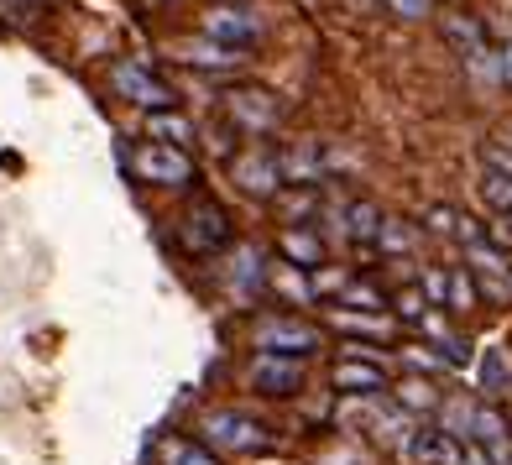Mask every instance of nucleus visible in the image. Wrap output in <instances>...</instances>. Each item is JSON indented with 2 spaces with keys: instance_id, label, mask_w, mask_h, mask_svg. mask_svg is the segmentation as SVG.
Instances as JSON below:
<instances>
[{
  "instance_id": "473e14b6",
  "label": "nucleus",
  "mask_w": 512,
  "mask_h": 465,
  "mask_svg": "<svg viewBox=\"0 0 512 465\" xmlns=\"http://www.w3.org/2000/svg\"><path fill=\"white\" fill-rule=\"evenodd\" d=\"M277 293H298V298H309L314 288L304 283V277H298V267H288V272H277Z\"/></svg>"
},
{
  "instance_id": "f8f14e48",
  "label": "nucleus",
  "mask_w": 512,
  "mask_h": 465,
  "mask_svg": "<svg viewBox=\"0 0 512 465\" xmlns=\"http://www.w3.org/2000/svg\"><path fill=\"white\" fill-rule=\"evenodd\" d=\"M465 262H471V272L486 283V293H512V262H507V251L497 241L465 246Z\"/></svg>"
},
{
  "instance_id": "c9c22d12",
  "label": "nucleus",
  "mask_w": 512,
  "mask_h": 465,
  "mask_svg": "<svg viewBox=\"0 0 512 465\" xmlns=\"http://www.w3.org/2000/svg\"><path fill=\"white\" fill-rule=\"evenodd\" d=\"M492 236H497V241H502V246H507V241H512V215H502V220H497V225H492Z\"/></svg>"
},
{
  "instance_id": "a878e982",
  "label": "nucleus",
  "mask_w": 512,
  "mask_h": 465,
  "mask_svg": "<svg viewBox=\"0 0 512 465\" xmlns=\"http://www.w3.org/2000/svg\"><path fill=\"white\" fill-rule=\"evenodd\" d=\"M476 445H486V450L507 445V418H502L497 408H481V413H476Z\"/></svg>"
},
{
  "instance_id": "39448f33",
  "label": "nucleus",
  "mask_w": 512,
  "mask_h": 465,
  "mask_svg": "<svg viewBox=\"0 0 512 465\" xmlns=\"http://www.w3.org/2000/svg\"><path fill=\"white\" fill-rule=\"evenodd\" d=\"M204 37L225 42V48H246V42L262 37V11L251 0H215L204 11Z\"/></svg>"
},
{
  "instance_id": "72a5a7b5",
  "label": "nucleus",
  "mask_w": 512,
  "mask_h": 465,
  "mask_svg": "<svg viewBox=\"0 0 512 465\" xmlns=\"http://www.w3.org/2000/svg\"><path fill=\"white\" fill-rule=\"evenodd\" d=\"M429 6H434V0H387V11H398V16H408V21L429 16Z\"/></svg>"
},
{
  "instance_id": "f704fd0d",
  "label": "nucleus",
  "mask_w": 512,
  "mask_h": 465,
  "mask_svg": "<svg viewBox=\"0 0 512 465\" xmlns=\"http://www.w3.org/2000/svg\"><path fill=\"white\" fill-rule=\"evenodd\" d=\"M0 6H11V16H16V21H32V11H27L32 0H0Z\"/></svg>"
},
{
  "instance_id": "9b49d317",
  "label": "nucleus",
  "mask_w": 512,
  "mask_h": 465,
  "mask_svg": "<svg viewBox=\"0 0 512 465\" xmlns=\"http://www.w3.org/2000/svg\"><path fill=\"white\" fill-rule=\"evenodd\" d=\"M403 455L413 465H465V445H460V439H450L445 429H413Z\"/></svg>"
},
{
  "instance_id": "4be33fe9",
  "label": "nucleus",
  "mask_w": 512,
  "mask_h": 465,
  "mask_svg": "<svg viewBox=\"0 0 512 465\" xmlns=\"http://www.w3.org/2000/svg\"><path fill=\"white\" fill-rule=\"evenodd\" d=\"M481 387L486 392H502L507 382H512V366H507V351H502V345H486V356H481Z\"/></svg>"
},
{
  "instance_id": "e433bc0d",
  "label": "nucleus",
  "mask_w": 512,
  "mask_h": 465,
  "mask_svg": "<svg viewBox=\"0 0 512 465\" xmlns=\"http://www.w3.org/2000/svg\"><path fill=\"white\" fill-rule=\"evenodd\" d=\"M497 74H502V79H507V84H512V48H507V53H502V63H497Z\"/></svg>"
},
{
  "instance_id": "6e6552de",
  "label": "nucleus",
  "mask_w": 512,
  "mask_h": 465,
  "mask_svg": "<svg viewBox=\"0 0 512 465\" xmlns=\"http://www.w3.org/2000/svg\"><path fill=\"white\" fill-rule=\"evenodd\" d=\"M110 84H115V95H121V100L142 105V110H152V115L173 105V89L162 84L157 74H147L142 63H115V68H110Z\"/></svg>"
},
{
  "instance_id": "4468645a",
  "label": "nucleus",
  "mask_w": 512,
  "mask_h": 465,
  "mask_svg": "<svg viewBox=\"0 0 512 465\" xmlns=\"http://www.w3.org/2000/svg\"><path fill=\"white\" fill-rule=\"evenodd\" d=\"M382 225H387V215H382L371 199L345 204V236H351L356 246H361V241H382Z\"/></svg>"
},
{
  "instance_id": "b1692460",
  "label": "nucleus",
  "mask_w": 512,
  "mask_h": 465,
  "mask_svg": "<svg viewBox=\"0 0 512 465\" xmlns=\"http://www.w3.org/2000/svg\"><path fill=\"white\" fill-rule=\"evenodd\" d=\"M147 131L152 136H162V142H168V147H183V142H189V121H183V115H173V110H157L152 115V121H147Z\"/></svg>"
},
{
  "instance_id": "2f4dec72",
  "label": "nucleus",
  "mask_w": 512,
  "mask_h": 465,
  "mask_svg": "<svg viewBox=\"0 0 512 465\" xmlns=\"http://www.w3.org/2000/svg\"><path fill=\"white\" fill-rule=\"evenodd\" d=\"M403 361H408V366H418V371H445V366H450V361L439 356V351H418V345H408V351H403Z\"/></svg>"
},
{
  "instance_id": "c85d7f7f",
  "label": "nucleus",
  "mask_w": 512,
  "mask_h": 465,
  "mask_svg": "<svg viewBox=\"0 0 512 465\" xmlns=\"http://www.w3.org/2000/svg\"><path fill=\"white\" fill-rule=\"evenodd\" d=\"M418 288H424V298H429V304H445V309H450V272L429 267V272H424V283H418Z\"/></svg>"
},
{
  "instance_id": "0eeeda50",
  "label": "nucleus",
  "mask_w": 512,
  "mask_h": 465,
  "mask_svg": "<svg viewBox=\"0 0 512 465\" xmlns=\"http://www.w3.org/2000/svg\"><path fill=\"white\" fill-rule=\"evenodd\" d=\"M330 382H335L340 392H351V398H377V392L387 387V361H377L366 345H351V351L335 361Z\"/></svg>"
},
{
  "instance_id": "6ab92c4d",
  "label": "nucleus",
  "mask_w": 512,
  "mask_h": 465,
  "mask_svg": "<svg viewBox=\"0 0 512 465\" xmlns=\"http://www.w3.org/2000/svg\"><path fill=\"white\" fill-rule=\"evenodd\" d=\"M476 403H465V398H455V403H445L439 408V429H445L450 439H460V445H471L476 439Z\"/></svg>"
},
{
  "instance_id": "a211bd4d",
  "label": "nucleus",
  "mask_w": 512,
  "mask_h": 465,
  "mask_svg": "<svg viewBox=\"0 0 512 465\" xmlns=\"http://www.w3.org/2000/svg\"><path fill=\"white\" fill-rule=\"evenodd\" d=\"M183 63H194V68H236L241 63V48H225V42L215 37H204V42H189V48H178Z\"/></svg>"
},
{
  "instance_id": "c756f323",
  "label": "nucleus",
  "mask_w": 512,
  "mask_h": 465,
  "mask_svg": "<svg viewBox=\"0 0 512 465\" xmlns=\"http://www.w3.org/2000/svg\"><path fill=\"white\" fill-rule=\"evenodd\" d=\"M277 199H283L288 220H309V215H314V204H319V194H314V189H304V194H277Z\"/></svg>"
},
{
  "instance_id": "1a4fd4ad",
  "label": "nucleus",
  "mask_w": 512,
  "mask_h": 465,
  "mask_svg": "<svg viewBox=\"0 0 512 465\" xmlns=\"http://www.w3.org/2000/svg\"><path fill=\"white\" fill-rule=\"evenodd\" d=\"M246 382L262 392V398H293V392H304V361H288V356H251Z\"/></svg>"
},
{
  "instance_id": "20e7f679",
  "label": "nucleus",
  "mask_w": 512,
  "mask_h": 465,
  "mask_svg": "<svg viewBox=\"0 0 512 465\" xmlns=\"http://www.w3.org/2000/svg\"><path fill=\"white\" fill-rule=\"evenodd\" d=\"M131 173L142 183H157V189H183V183H194V157L168 142H147L131 152Z\"/></svg>"
},
{
  "instance_id": "9d476101",
  "label": "nucleus",
  "mask_w": 512,
  "mask_h": 465,
  "mask_svg": "<svg viewBox=\"0 0 512 465\" xmlns=\"http://www.w3.org/2000/svg\"><path fill=\"white\" fill-rule=\"evenodd\" d=\"M225 110L236 115V126H246V131H256V136H267L277 121H283V105H277L267 89H230Z\"/></svg>"
},
{
  "instance_id": "7ed1b4c3",
  "label": "nucleus",
  "mask_w": 512,
  "mask_h": 465,
  "mask_svg": "<svg viewBox=\"0 0 512 465\" xmlns=\"http://www.w3.org/2000/svg\"><path fill=\"white\" fill-rule=\"evenodd\" d=\"M199 429H204L209 445H215V450H230V455H256V450H267V445H272L267 424H256L251 413H236V408L209 413Z\"/></svg>"
},
{
  "instance_id": "393cba45",
  "label": "nucleus",
  "mask_w": 512,
  "mask_h": 465,
  "mask_svg": "<svg viewBox=\"0 0 512 465\" xmlns=\"http://www.w3.org/2000/svg\"><path fill=\"white\" fill-rule=\"evenodd\" d=\"M230 283H236V293L262 288V251H241L236 267H230Z\"/></svg>"
},
{
  "instance_id": "aec40b11",
  "label": "nucleus",
  "mask_w": 512,
  "mask_h": 465,
  "mask_svg": "<svg viewBox=\"0 0 512 465\" xmlns=\"http://www.w3.org/2000/svg\"><path fill=\"white\" fill-rule=\"evenodd\" d=\"M445 37L455 42V53H460V58H471V63H481V58H486V37H481L476 21L450 16V21H445Z\"/></svg>"
},
{
  "instance_id": "f257e3e1",
  "label": "nucleus",
  "mask_w": 512,
  "mask_h": 465,
  "mask_svg": "<svg viewBox=\"0 0 512 465\" xmlns=\"http://www.w3.org/2000/svg\"><path fill=\"white\" fill-rule=\"evenodd\" d=\"M251 345L256 356H288V361H304L324 345V330L298 314H262L251 324Z\"/></svg>"
},
{
  "instance_id": "cd10ccee",
  "label": "nucleus",
  "mask_w": 512,
  "mask_h": 465,
  "mask_svg": "<svg viewBox=\"0 0 512 465\" xmlns=\"http://www.w3.org/2000/svg\"><path fill=\"white\" fill-rule=\"evenodd\" d=\"M450 309H455V314L476 309V283H471V272H450Z\"/></svg>"
},
{
  "instance_id": "ddd939ff",
  "label": "nucleus",
  "mask_w": 512,
  "mask_h": 465,
  "mask_svg": "<svg viewBox=\"0 0 512 465\" xmlns=\"http://www.w3.org/2000/svg\"><path fill=\"white\" fill-rule=\"evenodd\" d=\"M424 230H434V236H450V241H460V246L486 241V230H481L471 215H460L455 204H429V209H424Z\"/></svg>"
},
{
  "instance_id": "2eb2a0df",
  "label": "nucleus",
  "mask_w": 512,
  "mask_h": 465,
  "mask_svg": "<svg viewBox=\"0 0 512 465\" xmlns=\"http://www.w3.org/2000/svg\"><path fill=\"white\" fill-rule=\"evenodd\" d=\"M157 465H220L215 455H209V445H199V439L189 434H168L157 445Z\"/></svg>"
},
{
  "instance_id": "dca6fc26",
  "label": "nucleus",
  "mask_w": 512,
  "mask_h": 465,
  "mask_svg": "<svg viewBox=\"0 0 512 465\" xmlns=\"http://www.w3.org/2000/svg\"><path fill=\"white\" fill-rule=\"evenodd\" d=\"M283 257H288V267H319L324 262V241L314 236V230H304V225H293V230H283Z\"/></svg>"
},
{
  "instance_id": "412c9836",
  "label": "nucleus",
  "mask_w": 512,
  "mask_h": 465,
  "mask_svg": "<svg viewBox=\"0 0 512 465\" xmlns=\"http://www.w3.org/2000/svg\"><path fill=\"white\" fill-rule=\"evenodd\" d=\"M398 408H403V413H434V408H439L434 382H429V377H408V382L398 387Z\"/></svg>"
},
{
  "instance_id": "7c9ffc66",
  "label": "nucleus",
  "mask_w": 512,
  "mask_h": 465,
  "mask_svg": "<svg viewBox=\"0 0 512 465\" xmlns=\"http://www.w3.org/2000/svg\"><path fill=\"white\" fill-rule=\"evenodd\" d=\"M377 246H387V251H408V246H413V230H408L403 220H387V225H382V241H377Z\"/></svg>"
},
{
  "instance_id": "5701e85b",
  "label": "nucleus",
  "mask_w": 512,
  "mask_h": 465,
  "mask_svg": "<svg viewBox=\"0 0 512 465\" xmlns=\"http://www.w3.org/2000/svg\"><path fill=\"white\" fill-rule=\"evenodd\" d=\"M481 199L497 209V215H512V173H497V168H486L481 173Z\"/></svg>"
},
{
  "instance_id": "423d86ee",
  "label": "nucleus",
  "mask_w": 512,
  "mask_h": 465,
  "mask_svg": "<svg viewBox=\"0 0 512 465\" xmlns=\"http://www.w3.org/2000/svg\"><path fill=\"white\" fill-rule=\"evenodd\" d=\"M230 178H236V189H246L251 199H277L283 194V157L272 147H246L236 162H230Z\"/></svg>"
},
{
  "instance_id": "f03ea898",
  "label": "nucleus",
  "mask_w": 512,
  "mask_h": 465,
  "mask_svg": "<svg viewBox=\"0 0 512 465\" xmlns=\"http://www.w3.org/2000/svg\"><path fill=\"white\" fill-rule=\"evenodd\" d=\"M178 241L189 246L194 257H215V251H225L230 246V215H225V204L194 199L189 215L178 220Z\"/></svg>"
},
{
  "instance_id": "bb28decb",
  "label": "nucleus",
  "mask_w": 512,
  "mask_h": 465,
  "mask_svg": "<svg viewBox=\"0 0 512 465\" xmlns=\"http://www.w3.org/2000/svg\"><path fill=\"white\" fill-rule=\"evenodd\" d=\"M340 304L356 309V314H377V309H382V293L371 288V283H351V288L340 293Z\"/></svg>"
},
{
  "instance_id": "f3484780",
  "label": "nucleus",
  "mask_w": 512,
  "mask_h": 465,
  "mask_svg": "<svg viewBox=\"0 0 512 465\" xmlns=\"http://www.w3.org/2000/svg\"><path fill=\"white\" fill-rule=\"evenodd\" d=\"M330 324H335V330H345V335H366V340H387V335H392V319H387V314L335 309V314H330Z\"/></svg>"
}]
</instances>
